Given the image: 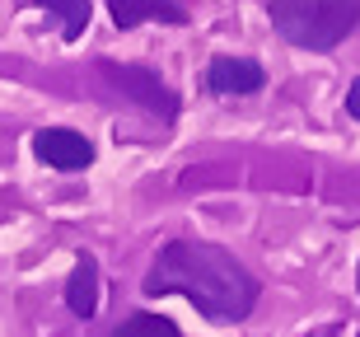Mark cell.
Instances as JSON below:
<instances>
[{
    "label": "cell",
    "instance_id": "cell-1",
    "mask_svg": "<svg viewBox=\"0 0 360 337\" xmlns=\"http://www.w3.org/2000/svg\"><path fill=\"white\" fill-rule=\"evenodd\" d=\"M141 291L146 295H183L206 319H215V324H239V319H248L257 295H262L257 276L229 248L201 243V239L164 243L160 257L150 262Z\"/></svg>",
    "mask_w": 360,
    "mask_h": 337
},
{
    "label": "cell",
    "instance_id": "cell-2",
    "mask_svg": "<svg viewBox=\"0 0 360 337\" xmlns=\"http://www.w3.org/2000/svg\"><path fill=\"white\" fill-rule=\"evenodd\" d=\"M267 19L290 47L333 52L360 24V0H267Z\"/></svg>",
    "mask_w": 360,
    "mask_h": 337
},
{
    "label": "cell",
    "instance_id": "cell-3",
    "mask_svg": "<svg viewBox=\"0 0 360 337\" xmlns=\"http://www.w3.org/2000/svg\"><path fill=\"white\" fill-rule=\"evenodd\" d=\"M98 75H103L122 98H131L136 108H146L150 117H160V122L178 117V94L150 66H131V61H112V56H103V61H98Z\"/></svg>",
    "mask_w": 360,
    "mask_h": 337
},
{
    "label": "cell",
    "instance_id": "cell-4",
    "mask_svg": "<svg viewBox=\"0 0 360 337\" xmlns=\"http://www.w3.org/2000/svg\"><path fill=\"white\" fill-rule=\"evenodd\" d=\"M33 155L42 164L61 169V174H75V169H89L94 164L89 136L70 132V127H42V132H33Z\"/></svg>",
    "mask_w": 360,
    "mask_h": 337
},
{
    "label": "cell",
    "instance_id": "cell-5",
    "mask_svg": "<svg viewBox=\"0 0 360 337\" xmlns=\"http://www.w3.org/2000/svg\"><path fill=\"white\" fill-rule=\"evenodd\" d=\"M262 84H267V75L253 56H215L206 66V89L211 94H257Z\"/></svg>",
    "mask_w": 360,
    "mask_h": 337
},
{
    "label": "cell",
    "instance_id": "cell-6",
    "mask_svg": "<svg viewBox=\"0 0 360 337\" xmlns=\"http://www.w3.org/2000/svg\"><path fill=\"white\" fill-rule=\"evenodd\" d=\"M108 14H112V24L122 33H131L136 24H146V19H160L169 28H183L187 24V10L178 0H108Z\"/></svg>",
    "mask_w": 360,
    "mask_h": 337
},
{
    "label": "cell",
    "instance_id": "cell-7",
    "mask_svg": "<svg viewBox=\"0 0 360 337\" xmlns=\"http://www.w3.org/2000/svg\"><path fill=\"white\" fill-rule=\"evenodd\" d=\"M66 305L75 319H94L98 314V262L89 253L70 267V281H66Z\"/></svg>",
    "mask_w": 360,
    "mask_h": 337
},
{
    "label": "cell",
    "instance_id": "cell-8",
    "mask_svg": "<svg viewBox=\"0 0 360 337\" xmlns=\"http://www.w3.org/2000/svg\"><path fill=\"white\" fill-rule=\"evenodd\" d=\"M28 5L56 14V19H61V38H66V42H80L84 28H89V0H28Z\"/></svg>",
    "mask_w": 360,
    "mask_h": 337
},
{
    "label": "cell",
    "instance_id": "cell-9",
    "mask_svg": "<svg viewBox=\"0 0 360 337\" xmlns=\"http://www.w3.org/2000/svg\"><path fill=\"white\" fill-rule=\"evenodd\" d=\"M122 333H127V337H183L169 319H155V314H136Z\"/></svg>",
    "mask_w": 360,
    "mask_h": 337
},
{
    "label": "cell",
    "instance_id": "cell-10",
    "mask_svg": "<svg viewBox=\"0 0 360 337\" xmlns=\"http://www.w3.org/2000/svg\"><path fill=\"white\" fill-rule=\"evenodd\" d=\"M347 113H351V117L360 122V80L351 84V94H347Z\"/></svg>",
    "mask_w": 360,
    "mask_h": 337
},
{
    "label": "cell",
    "instance_id": "cell-11",
    "mask_svg": "<svg viewBox=\"0 0 360 337\" xmlns=\"http://www.w3.org/2000/svg\"><path fill=\"white\" fill-rule=\"evenodd\" d=\"M117 337H127V333H117Z\"/></svg>",
    "mask_w": 360,
    "mask_h": 337
}]
</instances>
